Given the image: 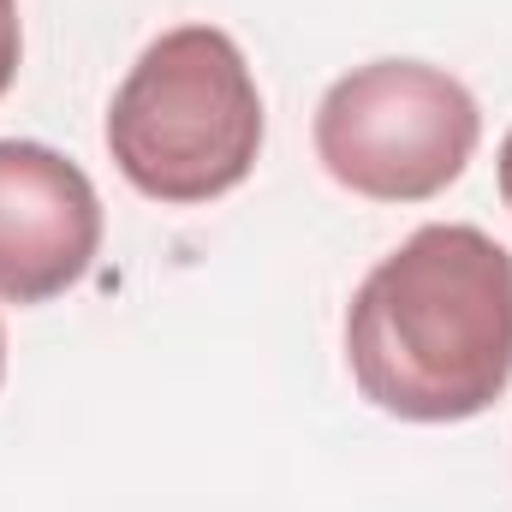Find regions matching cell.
I'll list each match as a JSON object with an SVG mask.
<instances>
[{
	"label": "cell",
	"mask_w": 512,
	"mask_h": 512,
	"mask_svg": "<svg viewBox=\"0 0 512 512\" xmlns=\"http://www.w3.org/2000/svg\"><path fill=\"white\" fill-rule=\"evenodd\" d=\"M495 179H501V203L512 209V131L501 137V155H495Z\"/></svg>",
	"instance_id": "obj_6"
},
{
	"label": "cell",
	"mask_w": 512,
	"mask_h": 512,
	"mask_svg": "<svg viewBox=\"0 0 512 512\" xmlns=\"http://www.w3.org/2000/svg\"><path fill=\"white\" fill-rule=\"evenodd\" d=\"M0 382H6V322H0Z\"/></svg>",
	"instance_id": "obj_7"
},
{
	"label": "cell",
	"mask_w": 512,
	"mask_h": 512,
	"mask_svg": "<svg viewBox=\"0 0 512 512\" xmlns=\"http://www.w3.org/2000/svg\"><path fill=\"white\" fill-rule=\"evenodd\" d=\"M18 48H24L18 0H0V96H6V90H12V78H18Z\"/></svg>",
	"instance_id": "obj_5"
},
{
	"label": "cell",
	"mask_w": 512,
	"mask_h": 512,
	"mask_svg": "<svg viewBox=\"0 0 512 512\" xmlns=\"http://www.w3.org/2000/svg\"><path fill=\"white\" fill-rule=\"evenodd\" d=\"M102 256V197L90 173L30 137H0V304H48Z\"/></svg>",
	"instance_id": "obj_4"
},
{
	"label": "cell",
	"mask_w": 512,
	"mask_h": 512,
	"mask_svg": "<svg viewBox=\"0 0 512 512\" xmlns=\"http://www.w3.org/2000/svg\"><path fill=\"white\" fill-rule=\"evenodd\" d=\"M358 393L399 423H465L512 387V251L429 221L387 251L346 310Z\"/></svg>",
	"instance_id": "obj_1"
},
{
	"label": "cell",
	"mask_w": 512,
	"mask_h": 512,
	"mask_svg": "<svg viewBox=\"0 0 512 512\" xmlns=\"http://www.w3.org/2000/svg\"><path fill=\"white\" fill-rule=\"evenodd\" d=\"M322 173L370 203H429L477 155V96L429 60H370L316 102Z\"/></svg>",
	"instance_id": "obj_3"
},
{
	"label": "cell",
	"mask_w": 512,
	"mask_h": 512,
	"mask_svg": "<svg viewBox=\"0 0 512 512\" xmlns=\"http://www.w3.org/2000/svg\"><path fill=\"white\" fill-rule=\"evenodd\" d=\"M262 90L245 48L221 24H173L108 102V155L149 203H215L251 179L262 155Z\"/></svg>",
	"instance_id": "obj_2"
}]
</instances>
